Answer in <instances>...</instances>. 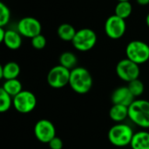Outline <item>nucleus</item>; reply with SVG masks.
Segmentation results:
<instances>
[{"mask_svg":"<svg viewBox=\"0 0 149 149\" xmlns=\"http://www.w3.org/2000/svg\"><path fill=\"white\" fill-rule=\"evenodd\" d=\"M69 86L76 93H87L93 86V77L90 72L84 67H75L71 71Z\"/></svg>","mask_w":149,"mask_h":149,"instance_id":"f257e3e1","label":"nucleus"},{"mask_svg":"<svg viewBox=\"0 0 149 149\" xmlns=\"http://www.w3.org/2000/svg\"><path fill=\"white\" fill-rule=\"evenodd\" d=\"M128 118L140 127L149 128V101L135 100L128 107Z\"/></svg>","mask_w":149,"mask_h":149,"instance_id":"f03ea898","label":"nucleus"},{"mask_svg":"<svg viewBox=\"0 0 149 149\" xmlns=\"http://www.w3.org/2000/svg\"><path fill=\"white\" fill-rule=\"evenodd\" d=\"M134 134V133L130 126L125 123H117L109 129L107 137L112 145L123 148L131 144Z\"/></svg>","mask_w":149,"mask_h":149,"instance_id":"7ed1b4c3","label":"nucleus"},{"mask_svg":"<svg viewBox=\"0 0 149 149\" xmlns=\"http://www.w3.org/2000/svg\"><path fill=\"white\" fill-rule=\"evenodd\" d=\"M126 55L128 59L139 65L144 64L149 61V45L141 40H133L126 47Z\"/></svg>","mask_w":149,"mask_h":149,"instance_id":"20e7f679","label":"nucleus"},{"mask_svg":"<svg viewBox=\"0 0 149 149\" xmlns=\"http://www.w3.org/2000/svg\"><path fill=\"white\" fill-rule=\"evenodd\" d=\"M97 34L90 28H82L77 31L72 44L79 52H88L92 50L97 43Z\"/></svg>","mask_w":149,"mask_h":149,"instance_id":"39448f33","label":"nucleus"},{"mask_svg":"<svg viewBox=\"0 0 149 149\" xmlns=\"http://www.w3.org/2000/svg\"><path fill=\"white\" fill-rule=\"evenodd\" d=\"M115 71L117 76L121 80L127 83L139 79L141 73L140 65L127 58L118 62Z\"/></svg>","mask_w":149,"mask_h":149,"instance_id":"423d86ee","label":"nucleus"},{"mask_svg":"<svg viewBox=\"0 0 149 149\" xmlns=\"http://www.w3.org/2000/svg\"><path fill=\"white\" fill-rule=\"evenodd\" d=\"M71 71L60 65L53 66L47 74V83L54 89H60L69 85Z\"/></svg>","mask_w":149,"mask_h":149,"instance_id":"0eeeda50","label":"nucleus"},{"mask_svg":"<svg viewBox=\"0 0 149 149\" xmlns=\"http://www.w3.org/2000/svg\"><path fill=\"white\" fill-rule=\"evenodd\" d=\"M13 106L18 113H29L35 109L37 98L33 93L23 90L13 98Z\"/></svg>","mask_w":149,"mask_h":149,"instance_id":"6e6552de","label":"nucleus"},{"mask_svg":"<svg viewBox=\"0 0 149 149\" xmlns=\"http://www.w3.org/2000/svg\"><path fill=\"white\" fill-rule=\"evenodd\" d=\"M104 29L108 38L112 39H119L126 33V20L113 14L106 20Z\"/></svg>","mask_w":149,"mask_h":149,"instance_id":"1a4fd4ad","label":"nucleus"},{"mask_svg":"<svg viewBox=\"0 0 149 149\" xmlns=\"http://www.w3.org/2000/svg\"><path fill=\"white\" fill-rule=\"evenodd\" d=\"M34 134L38 141L48 144L56 136L55 126L49 120H39L34 126Z\"/></svg>","mask_w":149,"mask_h":149,"instance_id":"9d476101","label":"nucleus"},{"mask_svg":"<svg viewBox=\"0 0 149 149\" xmlns=\"http://www.w3.org/2000/svg\"><path fill=\"white\" fill-rule=\"evenodd\" d=\"M17 31L25 38H32L42 31L41 23L35 17H25L21 18L17 23Z\"/></svg>","mask_w":149,"mask_h":149,"instance_id":"9b49d317","label":"nucleus"},{"mask_svg":"<svg viewBox=\"0 0 149 149\" xmlns=\"http://www.w3.org/2000/svg\"><path fill=\"white\" fill-rule=\"evenodd\" d=\"M134 96L129 90L128 86H120L116 88L111 96V101L113 105H121L129 107L135 100Z\"/></svg>","mask_w":149,"mask_h":149,"instance_id":"f8f14e48","label":"nucleus"},{"mask_svg":"<svg viewBox=\"0 0 149 149\" xmlns=\"http://www.w3.org/2000/svg\"><path fill=\"white\" fill-rule=\"evenodd\" d=\"M10 50H17L22 45V35L13 30H6L3 42Z\"/></svg>","mask_w":149,"mask_h":149,"instance_id":"ddd939ff","label":"nucleus"},{"mask_svg":"<svg viewBox=\"0 0 149 149\" xmlns=\"http://www.w3.org/2000/svg\"><path fill=\"white\" fill-rule=\"evenodd\" d=\"M20 74V66L17 63L10 61L0 67V78L5 80L14 79Z\"/></svg>","mask_w":149,"mask_h":149,"instance_id":"4468645a","label":"nucleus"},{"mask_svg":"<svg viewBox=\"0 0 149 149\" xmlns=\"http://www.w3.org/2000/svg\"><path fill=\"white\" fill-rule=\"evenodd\" d=\"M130 146L132 149H149V132L140 131L134 133Z\"/></svg>","mask_w":149,"mask_h":149,"instance_id":"2eb2a0df","label":"nucleus"},{"mask_svg":"<svg viewBox=\"0 0 149 149\" xmlns=\"http://www.w3.org/2000/svg\"><path fill=\"white\" fill-rule=\"evenodd\" d=\"M109 117L117 123H122L128 118V107L121 105H113L109 110Z\"/></svg>","mask_w":149,"mask_h":149,"instance_id":"dca6fc26","label":"nucleus"},{"mask_svg":"<svg viewBox=\"0 0 149 149\" xmlns=\"http://www.w3.org/2000/svg\"><path fill=\"white\" fill-rule=\"evenodd\" d=\"M76 32H77L76 29L72 24H66V23L60 24L58 28V35L59 38L66 42H69V41L72 42Z\"/></svg>","mask_w":149,"mask_h":149,"instance_id":"f3484780","label":"nucleus"},{"mask_svg":"<svg viewBox=\"0 0 149 149\" xmlns=\"http://www.w3.org/2000/svg\"><path fill=\"white\" fill-rule=\"evenodd\" d=\"M1 88H3L12 98H14L16 95H17L20 92L23 91L22 83L17 79L5 80Z\"/></svg>","mask_w":149,"mask_h":149,"instance_id":"a211bd4d","label":"nucleus"},{"mask_svg":"<svg viewBox=\"0 0 149 149\" xmlns=\"http://www.w3.org/2000/svg\"><path fill=\"white\" fill-rule=\"evenodd\" d=\"M78 58L72 52H65L59 57V65L72 71L77 67Z\"/></svg>","mask_w":149,"mask_h":149,"instance_id":"6ab92c4d","label":"nucleus"},{"mask_svg":"<svg viewBox=\"0 0 149 149\" xmlns=\"http://www.w3.org/2000/svg\"><path fill=\"white\" fill-rule=\"evenodd\" d=\"M133 12V6L130 1H119L114 9V14L123 19H127Z\"/></svg>","mask_w":149,"mask_h":149,"instance_id":"aec40b11","label":"nucleus"},{"mask_svg":"<svg viewBox=\"0 0 149 149\" xmlns=\"http://www.w3.org/2000/svg\"><path fill=\"white\" fill-rule=\"evenodd\" d=\"M13 104L12 97L8 94L3 88L0 89V112L5 113L10 110L11 105Z\"/></svg>","mask_w":149,"mask_h":149,"instance_id":"412c9836","label":"nucleus"},{"mask_svg":"<svg viewBox=\"0 0 149 149\" xmlns=\"http://www.w3.org/2000/svg\"><path fill=\"white\" fill-rule=\"evenodd\" d=\"M127 86L134 97H139V96L142 95V93H144V89H145L144 84L139 79L129 82Z\"/></svg>","mask_w":149,"mask_h":149,"instance_id":"4be33fe9","label":"nucleus"},{"mask_svg":"<svg viewBox=\"0 0 149 149\" xmlns=\"http://www.w3.org/2000/svg\"><path fill=\"white\" fill-rule=\"evenodd\" d=\"M10 11L6 4L3 3H0V26L4 27L10 21Z\"/></svg>","mask_w":149,"mask_h":149,"instance_id":"5701e85b","label":"nucleus"},{"mask_svg":"<svg viewBox=\"0 0 149 149\" xmlns=\"http://www.w3.org/2000/svg\"><path fill=\"white\" fill-rule=\"evenodd\" d=\"M31 45L36 50H42L46 45V38L44 35L39 34L31 38Z\"/></svg>","mask_w":149,"mask_h":149,"instance_id":"b1692460","label":"nucleus"},{"mask_svg":"<svg viewBox=\"0 0 149 149\" xmlns=\"http://www.w3.org/2000/svg\"><path fill=\"white\" fill-rule=\"evenodd\" d=\"M49 147L51 149H62L64 147V143H63V141L58 137V136H55L49 143H48Z\"/></svg>","mask_w":149,"mask_h":149,"instance_id":"393cba45","label":"nucleus"},{"mask_svg":"<svg viewBox=\"0 0 149 149\" xmlns=\"http://www.w3.org/2000/svg\"><path fill=\"white\" fill-rule=\"evenodd\" d=\"M5 32H6V31L4 30V28L0 26V41H1V42H3V38H4Z\"/></svg>","mask_w":149,"mask_h":149,"instance_id":"a878e982","label":"nucleus"},{"mask_svg":"<svg viewBox=\"0 0 149 149\" xmlns=\"http://www.w3.org/2000/svg\"><path fill=\"white\" fill-rule=\"evenodd\" d=\"M136 2H137L138 4L142 5V6L149 4V0H136Z\"/></svg>","mask_w":149,"mask_h":149,"instance_id":"bb28decb","label":"nucleus"},{"mask_svg":"<svg viewBox=\"0 0 149 149\" xmlns=\"http://www.w3.org/2000/svg\"><path fill=\"white\" fill-rule=\"evenodd\" d=\"M146 24H147L148 27L149 28V13L147 15V17H146Z\"/></svg>","mask_w":149,"mask_h":149,"instance_id":"cd10ccee","label":"nucleus"},{"mask_svg":"<svg viewBox=\"0 0 149 149\" xmlns=\"http://www.w3.org/2000/svg\"><path fill=\"white\" fill-rule=\"evenodd\" d=\"M119 1H130V0H118V2Z\"/></svg>","mask_w":149,"mask_h":149,"instance_id":"c85d7f7f","label":"nucleus"}]
</instances>
